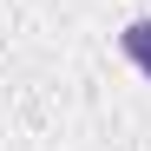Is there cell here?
Instances as JSON below:
<instances>
[{"instance_id":"1","label":"cell","mask_w":151,"mask_h":151,"mask_svg":"<svg viewBox=\"0 0 151 151\" xmlns=\"http://www.w3.org/2000/svg\"><path fill=\"white\" fill-rule=\"evenodd\" d=\"M118 46H125V59H132V66L145 72V79H151V20H125Z\"/></svg>"}]
</instances>
